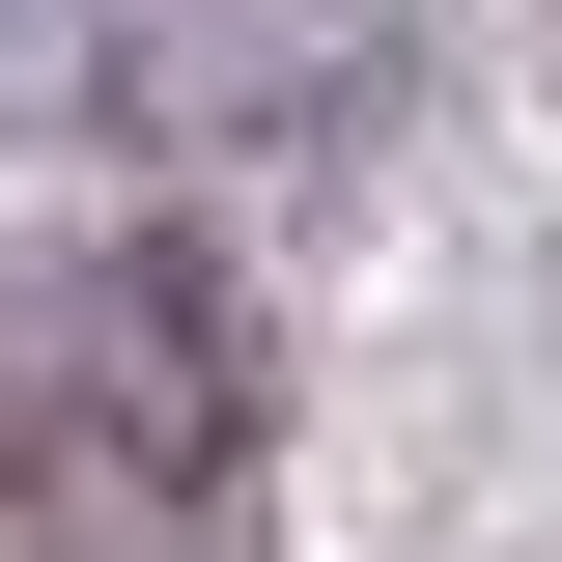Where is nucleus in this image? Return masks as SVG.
<instances>
[{
  "label": "nucleus",
  "mask_w": 562,
  "mask_h": 562,
  "mask_svg": "<svg viewBox=\"0 0 562 562\" xmlns=\"http://www.w3.org/2000/svg\"><path fill=\"white\" fill-rule=\"evenodd\" d=\"M0 562H254V310L198 254H57L0 338Z\"/></svg>",
  "instance_id": "obj_1"
}]
</instances>
